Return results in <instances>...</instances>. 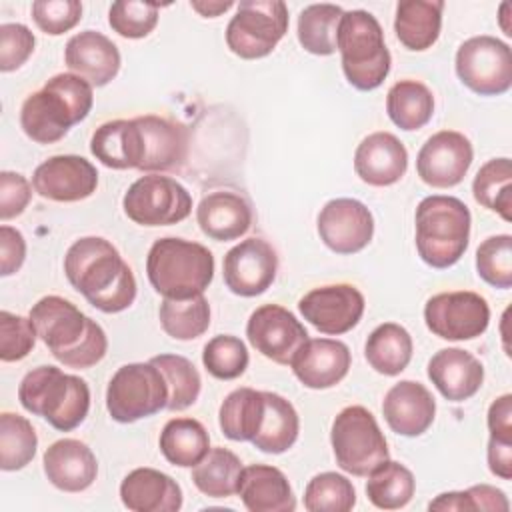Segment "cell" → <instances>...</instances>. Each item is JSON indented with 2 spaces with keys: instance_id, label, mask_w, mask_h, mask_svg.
Wrapping results in <instances>:
<instances>
[{
  "instance_id": "obj_55",
  "label": "cell",
  "mask_w": 512,
  "mask_h": 512,
  "mask_svg": "<svg viewBox=\"0 0 512 512\" xmlns=\"http://www.w3.org/2000/svg\"><path fill=\"white\" fill-rule=\"evenodd\" d=\"M486 460H488V468L494 476H498L502 480L512 478V442L490 438L488 450H486Z\"/></svg>"
},
{
  "instance_id": "obj_17",
  "label": "cell",
  "mask_w": 512,
  "mask_h": 512,
  "mask_svg": "<svg viewBox=\"0 0 512 512\" xmlns=\"http://www.w3.org/2000/svg\"><path fill=\"white\" fill-rule=\"evenodd\" d=\"M472 160V142L462 132L440 130L422 144L416 156V172L432 188H452L464 180Z\"/></svg>"
},
{
  "instance_id": "obj_28",
  "label": "cell",
  "mask_w": 512,
  "mask_h": 512,
  "mask_svg": "<svg viewBox=\"0 0 512 512\" xmlns=\"http://www.w3.org/2000/svg\"><path fill=\"white\" fill-rule=\"evenodd\" d=\"M120 500L132 512H176L182 508V488L172 476L144 466L124 476Z\"/></svg>"
},
{
  "instance_id": "obj_34",
  "label": "cell",
  "mask_w": 512,
  "mask_h": 512,
  "mask_svg": "<svg viewBox=\"0 0 512 512\" xmlns=\"http://www.w3.org/2000/svg\"><path fill=\"white\" fill-rule=\"evenodd\" d=\"M158 446L162 456L180 468L196 466L210 450V436L202 422L194 418H172L164 424Z\"/></svg>"
},
{
  "instance_id": "obj_33",
  "label": "cell",
  "mask_w": 512,
  "mask_h": 512,
  "mask_svg": "<svg viewBox=\"0 0 512 512\" xmlns=\"http://www.w3.org/2000/svg\"><path fill=\"white\" fill-rule=\"evenodd\" d=\"M412 336L410 332L396 324L384 322L376 326L364 344V356L368 364L384 376H398L412 360Z\"/></svg>"
},
{
  "instance_id": "obj_30",
  "label": "cell",
  "mask_w": 512,
  "mask_h": 512,
  "mask_svg": "<svg viewBox=\"0 0 512 512\" xmlns=\"http://www.w3.org/2000/svg\"><path fill=\"white\" fill-rule=\"evenodd\" d=\"M90 152L106 168L140 170L144 160V140L136 118H120L100 124L90 138Z\"/></svg>"
},
{
  "instance_id": "obj_32",
  "label": "cell",
  "mask_w": 512,
  "mask_h": 512,
  "mask_svg": "<svg viewBox=\"0 0 512 512\" xmlns=\"http://www.w3.org/2000/svg\"><path fill=\"white\" fill-rule=\"evenodd\" d=\"M298 432L300 418L292 402L276 392H264V416L250 440L254 448L266 454H284L298 440Z\"/></svg>"
},
{
  "instance_id": "obj_13",
  "label": "cell",
  "mask_w": 512,
  "mask_h": 512,
  "mask_svg": "<svg viewBox=\"0 0 512 512\" xmlns=\"http://www.w3.org/2000/svg\"><path fill=\"white\" fill-rule=\"evenodd\" d=\"M424 322L442 340H474L490 324V306L484 296L472 290L440 292L426 300Z\"/></svg>"
},
{
  "instance_id": "obj_7",
  "label": "cell",
  "mask_w": 512,
  "mask_h": 512,
  "mask_svg": "<svg viewBox=\"0 0 512 512\" xmlns=\"http://www.w3.org/2000/svg\"><path fill=\"white\" fill-rule=\"evenodd\" d=\"M336 50L342 58V72L356 90L368 92L386 80L392 58L374 14L366 10L344 12L338 26Z\"/></svg>"
},
{
  "instance_id": "obj_16",
  "label": "cell",
  "mask_w": 512,
  "mask_h": 512,
  "mask_svg": "<svg viewBox=\"0 0 512 512\" xmlns=\"http://www.w3.org/2000/svg\"><path fill=\"white\" fill-rule=\"evenodd\" d=\"M278 272L276 250L258 236L246 238L232 246L222 262V276L226 288L242 298L264 294Z\"/></svg>"
},
{
  "instance_id": "obj_10",
  "label": "cell",
  "mask_w": 512,
  "mask_h": 512,
  "mask_svg": "<svg viewBox=\"0 0 512 512\" xmlns=\"http://www.w3.org/2000/svg\"><path fill=\"white\" fill-rule=\"evenodd\" d=\"M288 32L282 0H242L226 26V46L244 60L268 56Z\"/></svg>"
},
{
  "instance_id": "obj_22",
  "label": "cell",
  "mask_w": 512,
  "mask_h": 512,
  "mask_svg": "<svg viewBox=\"0 0 512 512\" xmlns=\"http://www.w3.org/2000/svg\"><path fill=\"white\" fill-rule=\"evenodd\" d=\"M382 414L392 432L406 438L422 436L434 422L436 400L424 384L400 380L386 392Z\"/></svg>"
},
{
  "instance_id": "obj_36",
  "label": "cell",
  "mask_w": 512,
  "mask_h": 512,
  "mask_svg": "<svg viewBox=\"0 0 512 512\" xmlns=\"http://www.w3.org/2000/svg\"><path fill=\"white\" fill-rule=\"evenodd\" d=\"M386 112L400 130H420L432 120L434 96L420 80H398L386 94Z\"/></svg>"
},
{
  "instance_id": "obj_52",
  "label": "cell",
  "mask_w": 512,
  "mask_h": 512,
  "mask_svg": "<svg viewBox=\"0 0 512 512\" xmlns=\"http://www.w3.org/2000/svg\"><path fill=\"white\" fill-rule=\"evenodd\" d=\"M32 198V186L26 176L2 170L0 172V220H12L20 216Z\"/></svg>"
},
{
  "instance_id": "obj_57",
  "label": "cell",
  "mask_w": 512,
  "mask_h": 512,
  "mask_svg": "<svg viewBox=\"0 0 512 512\" xmlns=\"http://www.w3.org/2000/svg\"><path fill=\"white\" fill-rule=\"evenodd\" d=\"M508 10H510V4H508V2H502V4H500V26H502V30H504L506 36H512V28L506 24Z\"/></svg>"
},
{
  "instance_id": "obj_31",
  "label": "cell",
  "mask_w": 512,
  "mask_h": 512,
  "mask_svg": "<svg viewBox=\"0 0 512 512\" xmlns=\"http://www.w3.org/2000/svg\"><path fill=\"white\" fill-rule=\"evenodd\" d=\"M442 0H402L396 4L394 32L400 44L412 52L432 48L442 28Z\"/></svg>"
},
{
  "instance_id": "obj_51",
  "label": "cell",
  "mask_w": 512,
  "mask_h": 512,
  "mask_svg": "<svg viewBox=\"0 0 512 512\" xmlns=\"http://www.w3.org/2000/svg\"><path fill=\"white\" fill-rule=\"evenodd\" d=\"M36 38L28 26L20 22H10L0 26V70H18L34 52Z\"/></svg>"
},
{
  "instance_id": "obj_25",
  "label": "cell",
  "mask_w": 512,
  "mask_h": 512,
  "mask_svg": "<svg viewBox=\"0 0 512 512\" xmlns=\"http://www.w3.org/2000/svg\"><path fill=\"white\" fill-rule=\"evenodd\" d=\"M42 464L50 484L62 492H82L98 476V460L92 448L76 438H62L50 444Z\"/></svg>"
},
{
  "instance_id": "obj_50",
  "label": "cell",
  "mask_w": 512,
  "mask_h": 512,
  "mask_svg": "<svg viewBox=\"0 0 512 512\" xmlns=\"http://www.w3.org/2000/svg\"><path fill=\"white\" fill-rule=\"evenodd\" d=\"M82 18V4L78 0H36L32 4L34 24L50 36H60L72 30Z\"/></svg>"
},
{
  "instance_id": "obj_27",
  "label": "cell",
  "mask_w": 512,
  "mask_h": 512,
  "mask_svg": "<svg viewBox=\"0 0 512 512\" xmlns=\"http://www.w3.org/2000/svg\"><path fill=\"white\" fill-rule=\"evenodd\" d=\"M252 218L250 202L232 190L210 192L196 208V222L200 230L216 242H228L244 236L252 226Z\"/></svg>"
},
{
  "instance_id": "obj_46",
  "label": "cell",
  "mask_w": 512,
  "mask_h": 512,
  "mask_svg": "<svg viewBox=\"0 0 512 512\" xmlns=\"http://www.w3.org/2000/svg\"><path fill=\"white\" fill-rule=\"evenodd\" d=\"M428 510L438 512H508L510 502L504 490L490 486V484H476L466 490H454V492H442L438 494L430 504Z\"/></svg>"
},
{
  "instance_id": "obj_8",
  "label": "cell",
  "mask_w": 512,
  "mask_h": 512,
  "mask_svg": "<svg viewBox=\"0 0 512 512\" xmlns=\"http://www.w3.org/2000/svg\"><path fill=\"white\" fill-rule=\"evenodd\" d=\"M330 444L336 464L352 476H368L390 458L388 442L374 418L364 406H346L332 420Z\"/></svg>"
},
{
  "instance_id": "obj_44",
  "label": "cell",
  "mask_w": 512,
  "mask_h": 512,
  "mask_svg": "<svg viewBox=\"0 0 512 512\" xmlns=\"http://www.w3.org/2000/svg\"><path fill=\"white\" fill-rule=\"evenodd\" d=\"M356 504L352 482L338 472L316 474L304 490V508L308 512H348Z\"/></svg>"
},
{
  "instance_id": "obj_42",
  "label": "cell",
  "mask_w": 512,
  "mask_h": 512,
  "mask_svg": "<svg viewBox=\"0 0 512 512\" xmlns=\"http://www.w3.org/2000/svg\"><path fill=\"white\" fill-rule=\"evenodd\" d=\"M150 362L164 374L168 384V404L166 410L180 412L190 408L202 390V378L196 366L180 354H158Z\"/></svg>"
},
{
  "instance_id": "obj_18",
  "label": "cell",
  "mask_w": 512,
  "mask_h": 512,
  "mask_svg": "<svg viewBox=\"0 0 512 512\" xmlns=\"http://www.w3.org/2000/svg\"><path fill=\"white\" fill-rule=\"evenodd\" d=\"M318 236L336 254H356L374 236V218L366 204L356 198H334L318 214Z\"/></svg>"
},
{
  "instance_id": "obj_15",
  "label": "cell",
  "mask_w": 512,
  "mask_h": 512,
  "mask_svg": "<svg viewBox=\"0 0 512 512\" xmlns=\"http://www.w3.org/2000/svg\"><path fill=\"white\" fill-rule=\"evenodd\" d=\"M364 296L354 284H326L312 288L298 300V310L318 332L340 336L350 332L364 314Z\"/></svg>"
},
{
  "instance_id": "obj_19",
  "label": "cell",
  "mask_w": 512,
  "mask_h": 512,
  "mask_svg": "<svg viewBox=\"0 0 512 512\" xmlns=\"http://www.w3.org/2000/svg\"><path fill=\"white\" fill-rule=\"evenodd\" d=\"M32 186L46 200L80 202L96 192L98 172L84 156L58 154L36 166Z\"/></svg>"
},
{
  "instance_id": "obj_45",
  "label": "cell",
  "mask_w": 512,
  "mask_h": 512,
  "mask_svg": "<svg viewBox=\"0 0 512 512\" xmlns=\"http://www.w3.org/2000/svg\"><path fill=\"white\" fill-rule=\"evenodd\" d=\"M250 356L246 344L232 334L210 338L202 350V364L210 376L218 380H234L248 368Z\"/></svg>"
},
{
  "instance_id": "obj_41",
  "label": "cell",
  "mask_w": 512,
  "mask_h": 512,
  "mask_svg": "<svg viewBox=\"0 0 512 512\" xmlns=\"http://www.w3.org/2000/svg\"><path fill=\"white\" fill-rule=\"evenodd\" d=\"M162 330L174 340H194L210 326V304L204 294L174 300L164 298L158 310Z\"/></svg>"
},
{
  "instance_id": "obj_38",
  "label": "cell",
  "mask_w": 512,
  "mask_h": 512,
  "mask_svg": "<svg viewBox=\"0 0 512 512\" xmlns=\"http://www.w3.org/2000/svg\"><path fill=\"white\" fill-rule=\"evenodd\" d=\"M366 478V496L380 510L404 508L416 490L414 474L404 464L390 458L374 468Z\"/></svg>"
},
{
  "instance_id": "obj_4",
  "label": "cell",
  "mask_w": 512,
  "mask_h": 512,
  "mask_svg": "<svg viewBox=\"0 0 512 512\" xmlns=\"http://www.w3.org/2000/svg\"><path fill=\"white\" fill-rule=\"evenodd\" d=\"M414 226L416 250L422 262L444 270L464 256L470 242L472 216L460 198L432 194L416 206Z\"/></svg>"
},
{
  "instance_id": "obj_21",
  "label": "cell",
  "mask_w": 512,
  "mask_h": 512,
  "mask_svg": "<svg viewBox=\"0 0 512 512\" xmlns=\"http://www.w3.org/2000/svg\"><path fill=\"white\" fill-rule=\"evenodd\" d=\"M144 140L140 172L160 174L180 170L188 158V128L156 114L136 116Z\"/></svg>"
},
{
  "instance_id": "obj_20",
  "label": "cell",
  "mask_w": 512,
  "mask_h": 512,
  "mask_svg": "<svg viewBox=\"0 0 512 512\" xmlns=\"http://www.w3.org/2000/svg\"><path fill=\"white\" fill-rule=\"evenodd\" d=\"M350 364V348L332 338H308L290 362L294 376L310 390H326L340 384Z\"/></svg>"
},
{
  "instance_id": "obj_5",
  "label": "cell",
  "mask_w": 512,
  "mask_h": 512,
  "mask_svg": "<svg viewBox=\"0 0 512 512\" xmlns=\"http://www.w3.org/2000/svg\"><path fill=\"white\" fill-rule=\"evenodd\" d=\"M146 274L152 288L174 300L204 294L214 278L212 252L192 240L158 238L146 256Z\"/></svg>"
},
{
  "instance_id": "obj_54",
  "label": "cell",
  "mask_w": 512,
  "mask_h": 512,
  "mask_svg": "<svg viewBox=\"0 0 512 512\" xmlns=\"http://www.w3.org/2000/svg\"><path fill=\"white\" fill-rule=\"evenodd\" d=\"M490 438L512 442V394L498 396L488 408Z\"/></svg>"
},
{
  "instance_id": "obj_49",
  "label": "cell",
  "mask_w": 512,
  "mask_h": 512,
  "mask_svg": "<svg viewBox=\"0 0 512 512\" xmlns=\"http://www.w3.org/2000/svg\"><path fill=\"white\" fill-rule=\"evenodd\" d=\"M36 328L30 316L0 312V360L18 362L26 358L36 344Z\"/></svg>"
},
{
  "instance_id": "obj_39",
  "label": "cell",
  "mask_w": 512,
  "mask_h": 512,
  "mask_svg": "<svg viewBox=\"0 0 512 512\" xmlns=\"http://www.w3.org/2000/svg\"><path fill=\"white\" fill-rule=\"evenodd\" d=\"M344 10L336 4H310L298 16V42L314 56L336 52V36Z\"/></svg>"
},
{
  "instance_id": "obj_24",
  "label": "cell",
  "mask_w": 512,
  "mask_h": 512,
  "mask_svg": "<svg viewBox=\"0 0 512 512\" xmlns=\"http://www.w3.org/2000/svg\"><path fill=\"white\" fill-rule=\"evenodd\" d=\"M64 62L74 74L100 88L116 78L122 58L108 36L96 30H82L66 42Z\"/></svg>"
},
{
  "instance_id": "obj_29",
  "label": "cell",
  "mask_w": 512,
  "mask_h": 512,
  "mask_svg": "<svg viewBox=\"0 0 512 512\" xmlns=\"http://www.w3.org/2000/svg\"><path fill=\"white\" fill-rule=\"evenodd\" d=\"M250 512H294L296 498L284 472L268 464H250L242 468L238 492Z\"/></svg>"
},
{
  "instance_id": "obj_56",
  "label": "cell",
  "mask_w": 512,
  "mask_h": 512,
  "mask_svg": "<svg viewBox=\"0 0 512 512\" xmlns=\"http://www.w3.org/2000/svg\"><path fill=\"white\" fill-rule=\"evenodd\" d=\"M192 10H196L200 16L204 18H216L220 14H224L226 10H230L234 6V2L226 0V2H190Z\"/></svg>"
},
{
  "instance_id": "obj_2",
  "label": "cell",
  "mask_w": 512,
  "mask_h": 512,
  "mask_svg": "<svg viewBox=\"0 0 512 512\" xmlns=\"http://www.w3.org/2000/svg\"><path fill=\"white\" fill-rule=\"evenodd\" d=\"M30 320L52 356L68 368L84 370L106 356L108 338L102 326L62 296L40 298L30 310Z\"/></svg>"
},
{
  "instance_id": "obj_23",
  "label": "cell",
  "mask_w": 512,
  "mask_h": 512,
  "mask_svg": "<svg viewBox=\"0 0 512 512\" xmlns=\"http://www.w3.org/2000/svg\"><path fill=\"white\" fill-rule=\"evenodd\" d=\"M406 168V146L384 130L368 134L354 152V172L368 186H392L406 174Z\"/></svg>"
},
{
  "instance_id": "obj_47",
  "label": "cell",
  "mask_w": 512,
  "mask_h": 512,
  "mask_svg": "<svg viewBox=\"0 0 512 512\" xmlns=\"http://www.w3.org/2000/svg\"><path fill=\"white\" fill-rule=\"evenodd\" d=\"M478 276L500 290L512 286V236L496 234L486 238L476 250Z\"/></svg>"
},
{
  "instance_id": "obj_9",
  "label": "cell",
  "mask_w": 512,
  "mask_h": 512,
  "mask_svg": "<svg viewBox=\"0 0 512 512\" xmlns=\"http://www.w3.org/2000/svg\"><path fill=\"white\" fill-rule=\"evenodd\" d=\"M168 404V384L152 362L120 366L106 388V408L112 420L132 424L148 418Z\"/></svg>"
},
{
  "instance_id": "obj_26",
  "label": "cell",
  "mask_w": 512,
  "mask_h": 512,
  "mask_svg": "<svg viewBox=\"0 0 512 512\" xmlns=\"http://www.w3.org/2000/svg\"><path fill=\"white\" fill-rule=\"evenodd\" d=\"M428 378L446 400L464 402L482 388L484 366L468 350L442 348L428 362Z\"/></svg>"
},
{
  "instance_id": "obj_37",
  "label": "cell",
  "mask_w": 512,
  "mask_h": 512,
  "mask_svg": "<svg viewBox=\"0 0 512 512\" xmlns=\"http://www.w3.org/2000/svg\"><path fill=\"white\" fill-rule=\"evenodd\" d=\"M242 468L240 458L232 450L216 446L192 466V482L208 498H230L238 492Z\"/></svg>"
},
{
  "instance_id": "obj_12",
  "label": "cell",
  "mask_w": 512,
  "mask_h": 512,
  "mask_svg": "<svg viewBox=\"0 0 512 512\" xmlns=\"http://www.w3.org/2000/svg\"><path fill=\"white\" fill-rule=\"evenodd\" d=\"M454 66L460 82L480 96H500L512 86L510 46L494 36L464 40L456 50Z\"/></svg>"
},
{
  "instance_id": "obj_48",
  "label": "cell",
  "mask_w": 512,
  "mask_h": 512,
  "mask_svg": "<svg viewBox=\"0 0 512 512\" xmlns=\"http://www.w3.org/2000/svg\"><path fill=\"white\" fill-rule=\"evenodd\" d=\"M110 28L122 38H146L158 24V4L120 0L108 10Z\"/></svg>"
},
{
  "instance_id": "obj_3",
  "label": "cell",
  "mask_w": 512,
  "mask_h": 512,
  "mask_svg": "<svg viewBox=\"0 0 512 512\" xmlns=\"http://www.w3.org/2000/svg\"><path fill=\"white\" fill-rule=\"evenodd\" d=\"M92 84L78 74L62 72L46 80L42 90L26 96L20 108L24 134L38 144H54L82 122L94 104Z\"/></svg>"
},
{
  "instance_id": "obj_1",
  "label": "cell",
  "mask_w": 512,
  "mask_h": 512,
  "mask_svg": "<svg viewBox=\"0 0 512 512\" xmlns=\"http://www.w3.org/2000/svg\"><path fill=\"white\" fill-rule=\"evenodd\" d=\"M64 274L70 286L100 312L116 314L136 300L134 272L106 238H78L66 250Z\"/></svg>"
},
{
  "instance_id": "obj_11",
  "label": "cell",
  "mask_w": 512,
  "mask_h": 512,
  "mask_svg": "<svg viewBox=\"0 0 512 512\" xmlns=\"http://www.w3.org/2000/svg\"><path fill=\"white\" fill-rule=\"evenodd\" d=\"M124 214L140 226H170L192 212L190 192L174 178L146 174L130 184L122 198Z\"/></svg>"
},
{
  "instance_id": "obj_35",
  "label": "cell",
  "mask_w": 512,
  "mask_h": 512,
  "mask_svg": "<svg viewBox=\"0 0 512 512\" xmlns=\"http://www.w3.org/2000/svg\"><path fill=\"white\" fill-rule=\"evenodd\" d=\"M264 416V392L254 388H236L220 404L218 424L226 438L234 442H250Z\"/></svg>"
},
{
  "instance_id": "obj_40",
  "label": "cell",
  "mask_w": 512,
  "mask_h": 512,
  "mask_svg": "<svg viewBox=\"0 0 512 512\" xmlns=\"http://www.w3.org/2000/svg\"><path fill=\"white\" fill-rule=\"evenodd\" d=\"M474 200L500 214L506 222L512 220V162L510 158H492L480 166L472 182Z\"/></svg>"
},
{
  "instance_id": "obj_53",
  "label": "cell",
  "mask_w": 512,
  "mask_h": 512,
  "mask_svg": "<svg viewBox=\"0 0 512 512\" xmlns=\"http://www.w3.org/2000/svg\"><path fill=\"white\" fill-rule=\"evenodd\" d=\"M26 258V240L20 230L2 224L0 226V276L16 274Z\"/></svg>"
},
{
  "instance_id": "obj_14",
  "label": "cell",
  "mask_w": 512,
  "mask_h": 512,
  "mask_svg": "<svg viewBox=\"0 0 512 512\" xmlns=\"http://www.w3.org/2000/svg\"><path fill=\"white\" fill-rule=\"evenodd\" d=\"M248 342L264 358L288 366L300 346L308 340L304 324L280 304L256 308L246 322Z\"/></svg>"
},
{
  "instance_id": "obj_43",
  "label": "cell",
  "mask_w": 512,
  "mask_h": 512,
  "mask_svg": "<svg viewBox=\"0 0 512 512\" xmlns=\"http://www.w3.org/2000/svg\"><path fill=\"white\" fill-rule=\"evenodd\" d=\"M38 448V436L28 418L2 412L0 414V468L4 472L22 470L32 462Z\"/></svg>"
},
{
  "instance_id": "obj_6",
  "label": "cell",
  "mask_w": 512,
  "mask_h": 512,
  "mask_svg": "<svg viewBox=\"0 0 512 512\" xmlns=\"http://www.w3.org/2000/svg\"><path fill=\"white\" fill-rule=\"evenodd\" d=\"M18 400L24 410L42 416L58 432H70L88 416L90 388L80 376L56 366H38L22 378Z\"/></svg>"
}]
</instances>
